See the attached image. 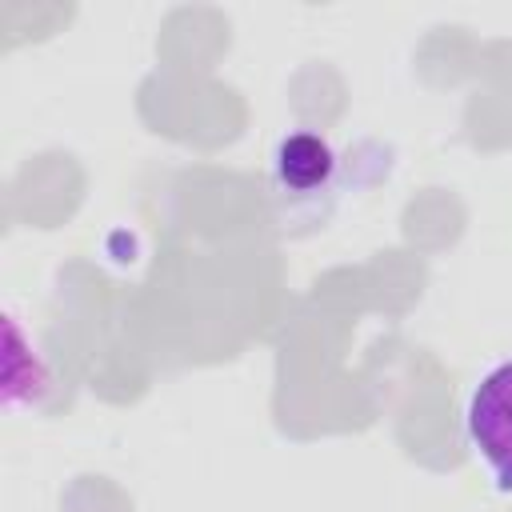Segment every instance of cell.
I'll use <instances>...</instances> for the list:
<instances>
[{"instance_id": "1", "label": "cell", "mask_w": 512, "mask_h": 512, "mask_svg": "<svg viewBox=\"0 0 512 512\" xmlns=\"http://www.w3.org/2000/svg\"><path fill=\"white\" fill-rule=\"evenodd\" d=\"M468 440L500 492H512V360L496 364L468 396Z\"/></svg>"}, {"instance_id": "2", "label": "cell", "mask_w": 512, "mask_h": 512, "mask_svg": "<svg viewBox=\"0 0 512 512\" xmlns=\"http://www.w3.org/2000/svg\"><path fill=\"white\" fill-rule=\"evenodd\" d=\"M272 168H276V180L284 188L312 192V188H320L332 176L336 156H332L324 136H316V132H288L276 144V152H272Z\"/></svg>"}]
</instances>
